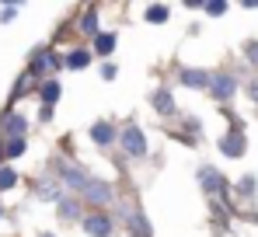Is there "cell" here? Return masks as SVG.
<instances>
[{"label": "cell", "instance_id": "8992f818", "mask_svg": "<svg viewBox=\"0 0 258 237\" xmlns=\"http://www.w3.org/2000/svg\"><path fill=\"white\" fill-rule=\"evenodd\" d=\"M84 199H87V202H94V206H108V202H112V189H108L105 182H87Z\"/></svg>", "mask_w": 258, "mask_h": 237}, {"label": "cell", "instance_id": "3957f363", "mask_svg": "<svg viewBox=\"0 0 258 237\" xmlns=\"http://www.w3.org/2000/svg\"><path fill=\"white\" fill-rule=\"evenodd\" d=\"M81 223H84L87 237H112V230H115V223H112L105 213H87Z\"/></svg>", "mask_w": 258, "mask_h": 237}, {"label": "cell", "instance_id": "ffe728a7", "mask_svg": "<svg viewBox=\"0 0 258 237\" xmlns=\"http://www.w3.org/2000/svg\"><path fill=\"white\" fill-rule=\"evenodd\" d=\"M25 154V140H11L7 143V157H21Z\"/></svg>", "mask_w": 258, "mask_h": 237}, {"label": "cell", "instance_id": "7402d4cb", "mask_svg": "<svg viewBox=\"0 0 258 237\" xmlns=\"http://www.w3.org/2000/svg\"><path fill=\"white\" fill-rule=\"evenodd\" d=\"M203 7H206V14H223V11H227V4H223V0H213V4H203Z\"/></svg>", "mask_w": 258, "mask_h": 237}, {"label": "cell", "instance_id": "4fadbf2b", "mask_svg": "<svg viewBox=\"0 0 258 237\" xmlns=\"http://www.w3.org/2000/svg\"><path fill=\"white\" fill-rule=\"evenodd\" d=\"M168 14H171V11H168L164 4H150V7H147V21H150V25H161V21H168Z\"/></svg>", "mask_w": 258, "mask_h": 237}, {"label": "cell", "instance_id": "ac0fdd59", "mask_svg": "<svg viewBox=\"0 0 258 237\" xmlns=\"http://www.w3.org/2000/svg\"><path fill=\"white\" fill-rule=\"evenodd\" d=\"M18 182V174H14V167H0V189H11Z\"/></svg>", "mask_w": 258, "mask_h": 237}, {"label": "cell", "instance_id": "9c48e42d", "mask_svg": "<svg viewBox=\"0 0 258 237\" xmlns=\"http://www.w3.org/2000/svg\"><path fill=\"white\" fill-rule=\"evenodd\" d=\"M0 129H4L11 140H21V133H25V118H21V115H7L4 122H0Z\"/></svg>", "mask_w": 258, "mask_h": 237}, {"label": "cell", "instance_id": "484cf974", "mask_svg": "<svg viewBox=\"0 0 258 237\" xmlns=\"http://www.w3.org/2000/svg\"><path fill=\"white\" fill-rule=\"evenodd\" d=\"M45 237H52V234H45Z\"/></svg>", "mask_w": 258, "mask_h": 237}, {"label": "cell", "instance_id": "277c9868", "mask_svg": "<svg viewBox=\"0 0 258 237\" xmlns=\"http://www.w3.org/2000/svg\"><path fill=\"white\" fill-rule=\"evenodd\" d=\"M234 91H237V80L230 77V74H216L210 80V94H213L216 101H227V98H234Z\"/></svg>", "mask_w": 258, "mask_h": 237}, {"label": "cell", "instance_id": "44dd1931", "mask_svg": "<svg viewBox=\"0 0 258 237\" xmlns=\"http://www.w3.org/2000/svg\"><path fill=\"white\" fill-rule=\"evenodd\" d=\"M237 189H241V196H255V192H251V189H255V174H244Z\"/></svg>", "mask_w": 258, "mask_h": 237}, {"label": "cell", "instance_id": "52a82bcc", "mask_svg": "<svg viewBox=\"0 0 258 237\" xmlns=\"http://www.w3.org/2000/svg\"><path fill=\"white\" fill-rule=\"evenodd\" d=\"M115 136H119V133H115V126H112V122H94V126H91V140H94L98 147H108Z\"/></svg>", "mask_w": 258, "mask_h": 237}, {"label": "cell", "instance_id": "603a6c76", "mask_svg": "<svg viewBox=\"0 0 258 237\" xmlns=\"http://www.w3.org/2000/svg\"><path fill=\"white\" fill-rule=\"evenodd\" d=\"M101 77H105V80H115V77H119V67L105 63V67H101Z\"/></svg>", "mask_w": 258, "mask_h": 237}, {"label": "cell", "instance_id": "7a4b0ae2", "mask_svg": "<svg viewBox=\"0 0 258 237\" xmlns=\"http://www.w3.org/2000/svg\"><path fill=\"white\" fill-rule=\"evenodd\" d=\"M199 182H203V189H206L210 196H227V192H230L227 178H223L216 167H199Z\"/></svg>", "mask_w": 258, "mask_h": 237}, {"label": "cell", "instance_id": "9a60e30c", "mask_svg": "<svg viewBox=\"0 0 258 237\" xmlns=\"http://www.w3.org/2000/svg\"><path fill=\"white\" fill-rule=\"evenodd\" d=\"M81 28H84L87 35H94V39L101 35V32H98V14H94V11H87L84 18H81Z\"/></svg>", "mask_w": 258, "mask_h": 237}, {"label": "cell", "instance_id": "2e32d148", "mask_svg": "<svg viewBox=\"0 0 258 237\" xmlns=\"http://www.w3.org/2000/svg\"><path fill=\"white\" fill-rule=\"evenodd\" d=\"M133 234H136V237H150V223H147V216H133Z\"/></svg>", "mask_w": 258, "mask_h": 237}, {"label": "cell", "instance_id": "5b68a950", "mask_svg": "<svg viewBox=\"0 0 258 237\" xmlns=\"http://www.w3.org/2000/svg\"><path fill=\"white\" fill-rule=\"evenodd\" d=\"M244 147H248V143H244V133H237V129H230V133L220 140V150H223L227 157H241Z\"/></svg>", "mask_w": 258, "mask_h": 237}, {"label": "cell", "instance_id": "cb8c5ba5", "mask_svg": "<svg viewBox=\"0 0 258 237\" xmlns=\"http://www.w3.org/2000/svg\"><path fill=\"white\" fill-rule=\"evenodd\" d=\"M248 60L258 67V42H251V45H248Z\"/></svg>", "mask_w": 258, "mask_h": 237}, {"label": "cell", "instance_id": "e0dca14e", "mask_svg": "<svg viewBox=\"0 0 258 237\" xmlns=\"http://www.w3.org/2000/svg\"><path fill=\"white\" fill-rule=\"evenodd\" d=\"M59 213H63L67 220H77V202H74V199H59Z\"/></svg>", "mask_w": 258, "mask_h": 237}, {"label": "cell", "instance_id": "7c38bea8", "mask_svg": "<svg viewBox=\"0 0 258 237\" xmlns=\"http://www.w3.org/2000/svg\"><path fill=\"white\" fill-rule=\"evenodd\" d=\"M112 49H115V35H112V32H101V35L94 39V52H98V56H108Z\"/></svg>", "mask_w": 258, "mask_h": 237}, {"label": "cell", "instance_id": "d4e9b609", "mask_svg": "<svg viewBox=\"0 0 258 237\" xmlns=\"http://www.w3.org/2000/svg\"><path fill=\"white\" fill-rule=\"evenodd\" d=\"M248 94H251V98L258 101V80H251V84H248Z\"/></svg>", "mask_w": 258, "mask_h": 237}, {"label": "cell", "instance_id": "ba28073f", "mask_svg": "<svg viewBox=\"0 0 258 237\" xmlns=\"http://www.w3.org/2000/svg\"><path fill=\"white\" fill-rule=\"evenodd\" d=\"M210 74L206 70H181V84L185 87H210Z\"/></svg>", "mask_w": 258, "mask_h": 237}, {"label": "cell", "instance_id": "8fae6325", "mask_svg": "<svg viewBox=\"0 0 258 237\" xmlns=\"http://www.w3.org/2000/svg\"><path fill=\"white\" fill-rule=\"evenodd\" d=\"M154 105H157V112H164V115H168V112H174V98H171V91H168V87H161V91L154 94Z\"/></svg>", "mask_w": 258, "mask_h": 237}, {"label": "cell", "instance_id": "30bf717a", "mask_svg": "<svg viewBox=\"0 0 258 237\" xmlns=\"http://www.w3.org/2000/svg\"><path fill=\"white\" fill-rule=\"evenodd\" d=\"M87 63H91V52L87 49H70V56H67V67L70 70H84Z\"/></svg>", "mask_w": 258, "mask_h": 237}, {"label": "cell", "instance_id": "6da1fadb", "mask_svg": "<svg viewBox=\"0 0 258 237\" xmlns=\"http://www.w3.org/2000/svg\"><path fill=\"white\" fill-rule=\"evenodd\" d=\"M119 143H122V150H126L129 157H143V154H147V136H143V133L136 129V126H129V129H122Z\"/></svg>", "mask_w": 258, "mask_h": 237}, {"label": "cell", "instance_id": "5bb4252c", "mask_svg": "<svg viewBox=\"0 0 258 237\" xmlns=\"http://www.w3.org/2000/svg\"><path fill=\"white\" fill-rule=\"evenodd\" d=\"M59 98V80H45L42 84V101H45V108H52V101Z\"/></svg>", "mask_w": 258, "mask_h": 237}, {"label": "cell", "instance_id": "d6986e66", "mask_svg": "<svg viewBox=\"0 0 258 237\" xmlns=\"http://www.w3.org/2000/svg\"><path fill=\"white\" fill-rule=\"evenodd\" d=\"M49 67H59V60H56V56H49V52H42V56L35 60V70H49Z\"/></svg>", "mask_w": 258, "mask_h": 237}]
</instances>
